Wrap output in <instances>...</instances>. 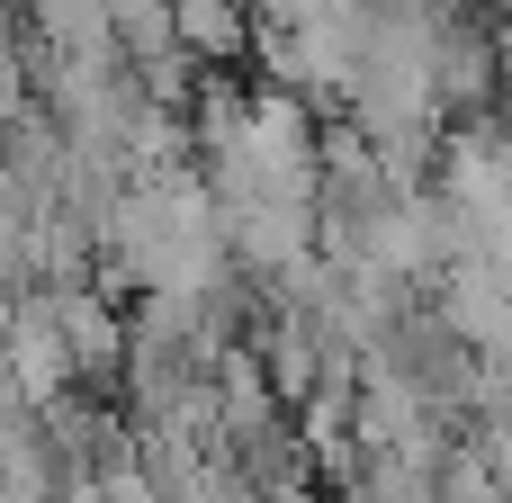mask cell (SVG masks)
<instances>
[{
  "instance_id": "cell-1",
  "label": "cell",
  "mask_w": 512,
  "mask_h": 503,
  "mask_svg": "<svg viewBox=\"0 0 512 503\" xmlns=\"http://www.w3.org/2000/svg\"><path fill=\"white\" fill-rule=\"evenodd\" d=\"M441 333L459 351L504 360L512 351V270H495V261H450L441 270Z\"/></svg>"
}]
</instances>
